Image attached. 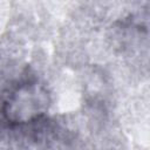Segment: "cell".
<instances>
[{
  "label": "cell",
  "mask_w": 150,
  "mask_h": 150,
  "mask_svg": "<svg viewBox=\"0 0 150 150\" xmlns=\"http://www.w3.org/2000/svg\"><path fill=\"white\" fill-rule=\"evenodd\" d=\"M48 104L46 88L34 79H26L13 84L4 94L0 114L9 124H27L41 118Z\"/></svg>",
  "instance_id": "6da1fadb"
}]
</instances>
